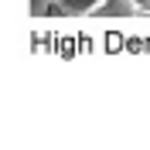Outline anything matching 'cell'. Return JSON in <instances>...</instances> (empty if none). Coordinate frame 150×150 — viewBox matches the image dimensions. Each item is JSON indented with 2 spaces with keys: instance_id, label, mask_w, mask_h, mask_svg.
Instances as JSON below:
<instances>
[{
  "instance_id": "6da1fadb",
  "label": "cell",
  "mask_w": 150,
  "mask_h": 150,
  "mask_svg": "<svg viewBox=\"0 0 150 150\" xmlns=\"http://www.w3.org/2000/svg\"><path fill=\"white\" fill-rule=\"evenodd\" d=\"M143 14V0H99L92 17H137Z\"/></svg>"
},
{
  "instance_id": "7a4b0ae2",
  "label": "cell",
  "mask_w": 150,
  "mask_h": 150,
  "mask_svg": "<svg viewBox=\"0 0 150 150\" xmlns=\"http://www.w3.org/2000/svg\"><path fill=\"white\" fill-rule=\"evenodd\" d=\"M96 4L99 0H51L48 14H55V17H85V14H92Z\"/></svg>"
}]
</instances>
